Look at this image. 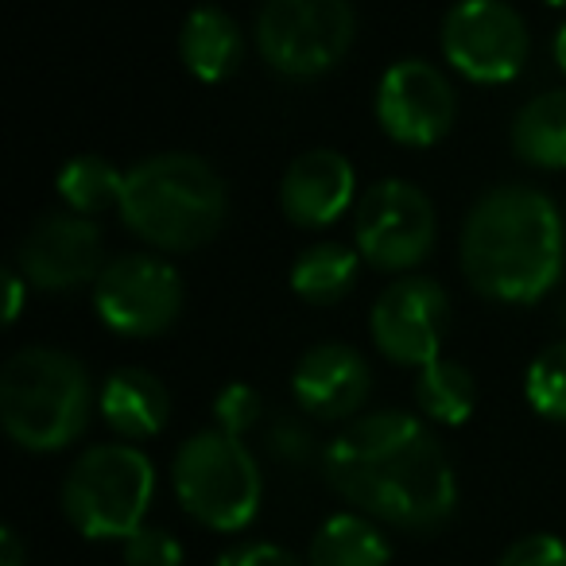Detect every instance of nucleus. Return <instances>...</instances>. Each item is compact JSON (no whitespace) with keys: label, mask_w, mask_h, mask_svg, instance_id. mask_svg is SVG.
Masks as SVG:
<instances>
[{"label":"nucleus","mask_w":566,"mask_h":566,"mask_svg":"<svg viewBox=\"0 0 566 566\" xmlns=\"http://www.w3.org/2000/svg\"><path fill=\"white\" fill-rule=\"evenodd\" d=\"M566 264L558 206L535 187H496L473 202L462 229V272L478 295L527 307L555 292Z\"/></svg>","instance_id":"2"},{"label":"nucleus","mask_w":566,"mask_h":566,"mask_svg":"<svg viewBox=\"0 0 566 566\" xmlns=\"http://www.w3.org/2000/svg\"><path fill=\"white\" fill-rule=\"evenodd\" d=\"M458 97L439 66L427 59H400L377 86V120L388 140L403 148H431L454 128Z\"/></svg>","instance_id":"12"},{"label":"nucleus","mask_w":566,"mask_h":566,"mask_svg":"<svg viewBox=\"0 0 566 566\" xmlns=\"http://www.w3.org/2000/svg\"><path fill=\"white\" fill-rule=\"evenodd\" d=\"M97 411H102L105 427L120 439H151L171 419V396L156 373L125 365L105 377L102 392H97Z\"/></svg>","instance_id":"16"},{"label":"nucleus","mask_w":566,"mask_h":566,"mask_svg":"<svg viewBox=\"0 0 566 566\" xmlns=\"http://www.w3.org/2000/svg\"><path fill=\"white\" fill-rule=\"evenodd\" d=\"M326 481L357 512L396 532H439L458 509V478L423 419L403 411L361 416L326 447Z\"/></svg>","instance_id":"1"},{"label":"nucleus","mask_w":566,"mask_h":566,"mask_svg":"<svg viewBox=\"0 0 566 566\" xmlns=\"http://www.w3.org/2000/svg\"><path fill=\"white\" fill-rule=\"evenodd\" d=\"M373 392V369L354 346L323 342L307 349L292 373V396L315 419H349L365 408Z\"/></svg>","instance_id":"14"},{"label":"nucleus","mask_w":566,"mask_h":566,"mask_svg":"<svg viewBox=\"0 0 566 566\" xmlns=\"http://www.w3.org/2000/svg\"><path fill=\"white\" fill-rule=\"evenodd\" d=\"M527 24L509 0H458L442 20V55L478 86L512 82L527 63Z\"/></svg>","instance_id":"9"},{"label":"nucleus","mask_w":566,"mask_h":566,"mask_svg":"<svg viewBox=\"0 0 566 566\" xmlns=\"http://www.w3.org/2000/svg\"><path fill=\"white\" fill-rule=\"evenodd\" d=\"M179 55L182 66L195 74L198 82H226L241 71L244 63V32L229 12L202 4L182 20L179 32Z\"/></svg>","instance_id":"17"},{"label":"nucleus","mask_w":566,"mask_h":566,"mask_svg":"<svg viewBox=\"0 0 566 566\" xmlns=\"http://www.w3.org/2000/svg\"><path fill=\"white\" fill-rule=\"evenodd\" d=\"M416 403L431 423L442 427H462L478 408V380L465 365L458 361H439L423 365L416 377Z\"/></svg>","instance_id":"21"},{"label":"nucleus","mask_w":566,"mask_h":566,"mask_svg":"<svg viewBox=\"0 0 566 566\" xmlns=\"http://www.w3.org/2000/svg\"><path fill=\"white\" fill-rule=\"evenodd\" d=\"M450 331V300L434 280L403 275L388 283L377 295L369 315V334L377 349L396 365H423L439 361L442 338Z\"/></svg>","instance_id":"11"},{"label":"nucleus","mask_w":566,"mask_h":566,"mask_svg":"<svg viewBox=\"0 0 566 566\" xmlns=\"http://www.w3.org/2000/svg\"><path fill=\"white\" fill-rule=\"evenodd\" d=\"M213 566H307V563L295 558L287 547H275V543H241V547L226 551Z\"/></svg>","instance_id":"27"},{"label":"nucleus","mask_w":566,"mask_h":566,"mask_svg":"<svg viewBox=\"0 0 566 566\" xmlns=\"http://www.w3.org/2000/svg\"><path fill=\"white\" fill-rule=\"evenodd\" d=\"M105 264L102 229L74 210L40 218L17 249L20 275L40 292H74L82 283H97Z\"/></svg>","instance_id":"13"},{"label":"nucleus","mask_w":566,"mask_h":566,"mask_svg":"<svg viewBox=\"0 0 566 566\" xmlns=\"http://www.w3.org/2000/svg\"><path fill=\"white\" fill-rule=\"evenodd\" d=\"M555 59H558V66H563V74H566V24L558 28V35H555Z\"/></svg>","instance_id":"31"},{"label":"nucleus","mask_w":566,"mask_h":566,"mask_svg":"<svg viewBox=\"0 0 566 566\" xmlns=\"http://www.w3.org/2000/svg\"><path fill=\"white\" fill-rule=\"evenodd\" d=\"M524 396L543 419L566 423V342L547 346L524 377Z\"/></svg>","instance_id":"23"},{"label":"nucleus","mask_w":566,"mask_h":566,"mask_svg":"<svg viewBox=\"0 0 566 566\" xmlns=\"http://www.w3.org/2000/svg\"><path fill=\"white\" fill-rule=\"evenodd\" d=\"M496 566H566V543L547 532L524 535L504 551Z\"/></svg>","instance_id":"26"},{"label":"nucleus","mask_w":566,"mask_h":566,"mask_svg":"<svg viewBox=\"0 0 566 566\" xmlns=\"http://www.w3.org/2000/svg\"><path fill=\"white\" fill-rule=\"evenodd\" d=\"M357 12L349 0H264L256 17V51L275 74L311 82L349 55Z\"/></svg>","instance_id":"7"},{"label":"nucleus","mask_w":566,"mask_h":566,"mask_svg":"<svg viewBox=\"0 0 566 566\" xmlns=\"http://www.w3.org/2000/svg\"><path fill=\"white\" fill-rule=\"evenodd\" d=\"M94 307L113 334L156 338L182 311V280L164 256L125 252L109 260L94 283Z\"/></svg>","instance_id":"10"},{"label":"nucleus","mask_w":566,"mask_h":566,"mask_svg":"<svg viewBox=\"0 0 566 566\" xmlns=\"http://www.w3.org/2000/svg\"><path fill=\"white\" fill-rule=\"evenodd\" d=\"M260 416H264V400H260L256 388L241 385V380L226 385L218 392V400H213V419H218V427L226 434H237V439H241L249 427H256Z\"/></svg>","instance_id":"24"},{"label":"nucleus","mask_w":566,"mask_h":566,"mask_svg":"<svg viewBox=\"0 0 566 566\" xmlns=\"http://www.w3.org/2000/svg\"><path fill=\"white\" fill-rule=\"evenodd\" d=\"M434 202L408 179H380L357 198L354 241L380 272H408L434 249Z\"/></svg>","instance_id":"8"},{"label":"nucleus","mask_w":566,"mask_h":566,"mask_svg":"<svg viewBox=\"0 0 566 566\" xmlns=\"http://www.w3.org/2000/svg\"><path fill=\"white\" fill-rule=\"evenodd\" d=\"M512 151L524 164L563 171L566 167V90L539 94L512 120Z\"/></svg>","instance_id":"19"},{"label":"nucleus","mask_w":566,"mask_h":566,"mask_svg":"<svg viewBox=\"0 0 566 566\" xmlns=\"http://www.w3.org/2000/svg\"><path fill=\"white\" fill-rule=\"evenodd\" d=\"M120 190H125V171L105 156H74L59 171V198L66 202V210L82 218L120 206Z\"/></svg>","instance_id":"22"},{"label":"nucleus","mask_w":566,"mask_h":566,"mask_svg":"<svg viewBox=\"0 0 566 566\" xmlns=\"http://www.w3.org/2000/svg\"><path fill=\"white\" fill-rule=\"evenodd\" d=\"M0 566H28V551L20 543L17 527H4L0 532Z\"/></svg>","instance_id":"30"},{"label":"nucleus","mask_w":566,"mask_h":566,"mask_svg":"<svg viewBox=\"0 0 566 566\" xmlns=\"http://www.w3.org/2000/svg\"><path fill=\"white\" fill-rule=\"evenodd\" d=\"M392 543L385 539L380 524L365 512L331 516L315 532L307 551V566H388Z\"/></svg>","instance_id":"18"},{"label":"nucleus","mask_w":566,"mask_h":566,"mask_svg":"<svg viewBox=\"0 0 566 566\" xmlns=\"http://www.w3.org/2000/svg\"><path fill=\"white\" fill-rule=\"evenodd\" d=\"M268 450H272L280 462L300 465V462H307V454H311V439H307V431H300L295 423H275L272 431H268Z\"/></svg>","instance_id":"28"},{"label":"nucleus","mask_w":566,"mask_h":566,"mask_svg":"<svg viewBox=\"0 0 566 566\" xmlns=\"http://www.w3.org/2000/svg\"><path fill=\"white\" fill-rule=\"evenodd\" d=\"M357 268H361V252L346 249L338 241H318L295 256L292 287L311 307H331V303L346 300L354 292Z\"/></svg>","instance_id":"20"},{"label":"nucleus","mask_w":566,"mask_h":566,"mask_svg":"<svg viewBox=\"0 0 566 566\" xmlns=\"http://www.w3.org/2000/svg\"><path fill=\"white\" fill-rule=\"evenodd\" d=\"M32 283L20 275V268H4V292H9V303H4V323H17L20 318V307H24V292Z\"/></svg>","instance_id":"29"},{"label":"nucleus","mask_w":566,"mask_h":566,"mask_svg":"<svg viewBox=\"0 0 566 566\" xmlns=\"http://www.w3.org/2000/svg\"><path fill=\"white\" fill-rule=\"evenodd\" d=\"M357 190V175L342 151L315 148L292 159L280 179V210L292 226L323 229L334 226L349 210Z\"/></svg>","instance_id":"15"},{"label":"nucleus","mask_w":566,"mask_h":566,"mask_svg":"<svg viewBox=\"0 0 566 566\" xmlns=\"http://www.w3.org/2000/svg\"><path fill=\"white\" fill-rule=\"evenodd\" d=\"M551 9H566V0H547Z\"/></svg>","instance_id":"32"},{"label":"nucleus","mask_w":566,"mask_h":566,"mask_svg":"<svg viewBox=\"0 0 566 566\" xmlns=\"http://www.w3.org/2000/svg\"><path fill=\"white\" fill-rule=\"evenodd\" d=\"M175 496L182 512L210 532H241L256 520L264 478L256 458L237 434L221 427L190 434L171 465Z\"/></svg>","instance_id":"6"},{"label":"nucleus","mask_w":566,"mask_h":566,"mask_svg":"<svg viewBox=\"0 0 566 566\" xmlns=\"http://www.w3.org/2000/svg\"><path fill=\"white\" fill-rule=\"evenodd\" d=\"M156 496V465L133 442H97L63 481V512L86 539H128Z\"/></svg>","instance_id":"5"},{"label":"nucleus","mask_w":566,"mask_h":566,"mask_svg":"<svg viewBox=\"0 0 566 566\" xmlns=\"http://www.w3.org/2000/svg\"><path fill=\"white\" fill-rule=\"evenodd\" d=\"M120 221L159 252H195L221 233L229 190L221 175L190 151H159L125 171Z\"/></svg>","instance_id":"3"},{"label":"nucleus","mask_w":566,"mask_h":566,"mask_svg":"<svg viewBox=\"0 0 566 566\" xmlns=\"http://www.w3.org/2000/svg\"><path fill=\"white\" fill-rule=\"evenodd\" d=\"M125 566H182V543L167 527H136L125 539Z\"/></svg>","instance_id":"25"},{"label":"nucleus","mask_w":566,"mask_h":566,"mask_svg":"<svg viewBox=\"0 0 566 566\" xmlns=\"http://www.w3.org/2000/svg\"><path fill=\"white\" fill-rule=\"evenodd\" d=\"M94 416V385L78 357L51 346L20 349L0 373V423L20 450L51 454L78 439Z\"/></svg>","instance_id":"4"}]
</instances>
